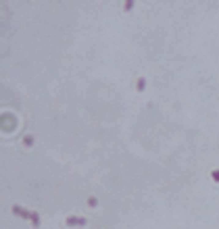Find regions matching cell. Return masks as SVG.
I'll return each instance as SVG.
<instances>
[{"mask_svg":"<svg viewBox=\"0 0 219 229\" xmlns=\"http://www.w3.org/2000/svg\"><path fill=\"white\" fill-rule=\"evenodd\" d=\"M65 223H67L69 227H86V225H88V219H84V217H67L65 219Z\"/></svg>","mask_w":219,"mask_h":229,"instance_id":"6da1fadb","label":"cell"},{"mask_svg":"<svg viewBox=\"0 0 219 229\" xmlns=\"http://www.w3.org/2000/svg\"><path fill=\"white\" fill-rule=\"evenodd\" d=\"M13 215H17V217L21 219H32V210H27V208H21L19 204H13Z\"/></svg>","mask_w":219,"mask_h":229,"instance_id":"7a4b0ae2","label":"cell"},{"mask_svg":"<svg viewBox=\"0 0 219 229\" xmlns=\"http://www.w3.org/2000/svg\"><path fill=\"white\" fill-rule=\"evenodd\" d=\"M29 221H32L34 227H40V215H38L35 210H32V219H29Z\"/></svg>","mask_w":219,"mask_h":229,"instance_id":"3957f363","label":"cell"},{"mask_svg":"<svg viewBox=\"0 0 219 229\" xmlns=\"http://www.w3.org/2000/svg\"><path fill=\"white\" fill-rule=\"evenodd\" d=\"M134 4H136V0H123V11L129 13L132 9H134Z\"/></svg>","mask_w":219,"mask_h":229,"instance_id":"277c9868","label":"cell"},{"mask_svg":"<svg viewBox=\"0 0 219 229\" xmlns=\"http://www.w3.org/2000/svg\"><path fill=\"white\" fill-rule=\"evenodd\" d=\"M144 88H146V79H144V77H140V79L136 81V90H138V92H142Z\"/></svg>","mask_w":219,"mask_h":229,"instance_id":"5b68a950","label":"cell"},{"mask_svg":"<svg viewBox=\"0 0 219 229\" xmlns=\"http://www.w3.org/2000/svg\"><path fill=\"white\" fill-rule=\"evenodd\" d=\"M23 144L27 146V148H29V146H34V137H32V136H25L23 137Z\"/></svg>","mask_w":219,"mask_h":229,"instance_id":"8992f818","label":"cell"},{"mask_svg":"<svg viewBox=\"0 0 219 229\" xmlns=\"http://www.w3.org/2000/svg\"><path fill=\"white\" fill-rule=\"evenodd\" d=\"M96 204H98V200H96L94 196H90V198H88V206H96Z\"/></svg>","mask_w":219,"mask_h":229,"instance_id":"52a82bcc","label":"cell"},{"mask_svg":"<svg viewBox=\"0 0 219 229\" xmlns=\"http://www.w3.org/2000/svg\"><path fill=\"white\" fill-rule=\"evenodd\" d=\"M211 177H213V179H215V181L219 183V169H215V171L211 173Z\"/></svg>","mask_w":219,"mask_h":229,"instance_id":"ba28073f","label":"cell"}]
</instances>
